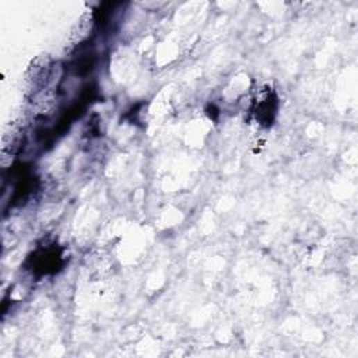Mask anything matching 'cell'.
<instances>
[{"label":"cell","mask_w":358,"mask_h":358,"mask_svg":"<svg viewBox=\"0 0 358 358\" xmlns=\"http://www.w3.org/2000/svg\"><path fill=\"white\" fill-rule=\"evenodd\" d=\"M63 264L62 250L56 246L38 249L31 259V271L35 275H49L59 271Z\"/></svg>","instance_id":"cell-1"},{"label":"cell","mask_w":358,"mask_h":358,"mask_svg":"<svg viewBox=\"0 0 358 358\" xmlns=\"http://www.w3.org/2000/svg\"><path fill=\"white\" fill-rule=\"evenodd\" d=\"M276 97L273 94H264L262 97V100L257 101L256 104V118L266 125H271V122L273 121V117L276 114Z\"/></svg>","instance_id":"cell-2"}]
</instances>
